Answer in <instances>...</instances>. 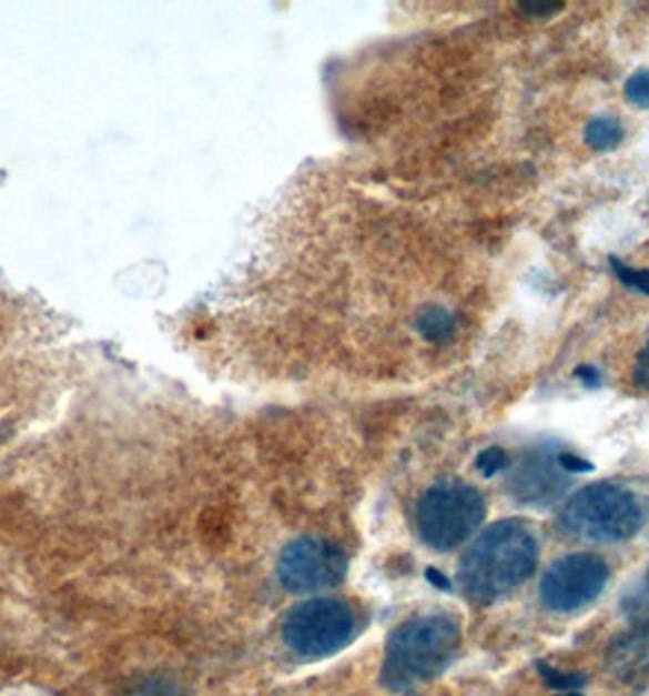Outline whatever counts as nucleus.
<instances>
[{
    "mask_svg": "<svg viewBox=\"0 0 649 696\" xmlns=\"http://www.w3.org/2000/svg\"><path fill=\"white\" fill-rule=\"evenodd\" d=\"M128 696H181L179 687L164 677H146Z\"/></svg>",
    "mask_w": 649,
    "mask_h": 696,
    "instance_id": "obj_17",
    "label": "nucleus"
},
{
    "mask_svg": "<svg viewBox=\"0 0 649 696\" xmlns=\"http://www.w3.org/2000/svg\"><path fill=\"white\" fill-rule=\"evenodd\" d=\"M537 669H540L542 675V682L547 684L549 689H557V692H577L581 689L586 679L584 675H574V672H561L557 667H549L545 663L537 665Z\"/></svg>",
    "mask_w": 649,
    "mask_h": 696,
    "instance_id": "obj_13",
    "label": "nucleus"
},
{
    "mask_svg": "<svg viewBox=\"0 0 649 696\" xmlns=\"http://www.w3.org/2000/svg\"><path fill=\"white\" fill-rule=\"evenodd\" d=\"M537 537L528 523L506 518L476 537L462 557L459 582L476 602H494L533 577Z\"/></svg>",
    "mask_w": 649,
    "mask_h": 696,
    "instance_id": "obj_1",
    "label": "nucleus"
},
{
    "mask_svg": "<svg viewBox=\"0 0 649 696\" xmlns=\"http://www.w3.org/2000/svg\"><path fill=\"white\" fill-rule=\"evenodd\" d=\"M610 266H613L616 276L632 291H640L645 296H649V269H635L622 264L618 256H610Z\"/></svg>",
    "mask_w": 649,
    "mask_h": 696,
    "instance_id": "obj_15",
    "label": "nucleus"
},
{
    "mask_svg": "<svg viewBox=\"0 0 649 696\" xmlns=\"http://www.w3.org/2000/svg\"><path fill=\"white\" fill-rule=\"evenodd\" d=\"M425 574H427V579H430V584L437 586V589H443V592H449V589H452V582H449L439 569H433V567H430Z\"/></svg>",
    "mask_w": 649,
    "mask_h": 696,
    "instance_id": "obj_22",
    "label": "nucleus"
},
{
    "mask_svg": "<svg viewBox=\"0 0 649 696\" xmlns=\"http://www.w3.org/2000/svg\"><path fill=\"white\" fill-rule=\"evenodd\" d=\"M523 10H530V16H555L557 10L565 8V3H540V0H533V3H520Z\"/></svg>",
    "mask_w": 649,
    "mask_h": 696,
    "instance_id": "obj_20",
    "label": "nucleus"
},
{
    "mask_svg": "<svg viewBox=\"0 0 649 696\" xmlns=\"http://www.w3.org/2000/svg\"><path fill=\"white\" fill-rule=\"evenodd\" d=\"M577 374L579 379H584V384L586 386H598V382H601V374H598V370L596 366H591V364H581V366H577Z\"/></svg>",
    "mask_w": 649,
    "mask_h": 696,
    "instance_id": "obj_21",
    "label": "nucleus"
},
{
    "mask_svg": "<svg viewBox=\"0 0 649 696\" xmlns=\"http://www.w3.org/2000/svg\"><path fill=\"white\" fill-rule=\"evenodd\" d=\"M649 518V498L626 482H598L574 494L559 513V528L589 543H626Z\"/></svg>",
    "mask_w": 649,
    "mask_h": 696,
    "instance_id": "obj_3",
    "label": "nucleus"
},
{
    "mask_svg": "<svg viewBox=\"0 0 649 696\" xmlns=\"http://www.w3.org/2000/svg\"><path fill=\"white\" fill-rule=\"evenodd\" d=\"M622 611H626L632 628L649 631V567L645 572L642 582L622 598Z\"/></svg>",
    "mask_w": 649,
    "mask_h": 696,
    "instance_id": "obj_12",
    "label": "nucleus"
},
{
    "mask_svg": "<svg viewBox=\"0 0 649 696\" xmlns=\"http://www.w3.org/2000/svg\"><path fill=\"white\" fill-rule=\"evenodd\" d=\"M486 516L484 496L464 480H439L425 488L415 508L418 533L435 549H452L469 541Z\"/></svg>",
    "mask_w": 649,
    "mask_h": 696,
    "instance_id": "obj_4",
    "label": "nucleus"
},
{
    "mask_svg": "<svg viewBox=\"0 0 649 696\" xmlns=\"http://www.w3.org/2000/svg\"><path fill=\"white\" fill-rule=\"evenodd\" d=\"M632 382L638 384L640 389L649 391V342H647V345L640 350V354H638V362H635Z\"/></svg>",
    "mask_w": 649,
    "mask_h": 696,
    "instance_id": "obj_18",
    "label": "nucleus"
},
{
    "mask_svg": "<svg viewBox=\"0 0 649 696\" xmlns=\"http://www.w3.org/2000/svg\"><path fill=\"white\" fill-rule=\"evenodd\" d=\"M608 582V565L604 557L591 553H574L557 559L545 572L540 596L552 611H577L604 592Z\"/></svg>",
    "mask_w": 649,
    "mask_h": 696,
    "instance_id": "obj_7",
    "label": "nucleus"
},
{
    "mask_svg": "<svg viewBox=\"0 0 649 696\" xmlns=\"http://www.w3.org/2000/svg\"><path fill=\"white\" fill-rule=\"evenodd\" d=\"M508 492L518 504L549 506L567 494L569 472L561 470L557 445H537L508 464Z\"/></svg>",
    "mask_w": 649,
    "mask_h": 696,
    "instance_id": "obj_8",
    "label": "nucleus"
},
{
    "mask_svg": "<svg viewBox=\"0 0 649 696\" xmlns=\"http://www.w3.org/2000/svg\"><path fill=\"white\" fill-rule=\"evenodd\" d=\"M608 667L620 682L632 687L649 684V631L632 628L626 635H618L608 645Z\"/></svg>",
    "mask_w": 649,
    "mask_h": 696,
    "instance_id": "obj_9",
    "label": "nucleus"
},
{
    "mask_svg": "<svg viewBox=\"0 0 649 696\" xmlns=\"http://www.w3.org/2000/svg\"><path fill=\"white\" fill-rule=\"evenodd\" d=\"M474 464H476V470H479L486 476V480H491V476H496L498 472L508 470L510 457H508V452L504 447L494 445V447L481 450L479 455H476Z\"/></svg>",
    "mask_w": 649,
    "mask_h": 696,
    "instance_id": "obj_14",
    "label": "nucleus"
},
{
    "mask_svg": "<svg viewBox=\"0 0 649 696\" xmlns=\"http://www.w3.org/2000/svg\"><path fill=\"white\" fill-rule=\"evenodd\" d=\"M415 327L427 342H443L455 333V317L443 305H425L415 317Z\"/></svg>",
    "mask_w": 649,
    "mask_h": 696,
    "instance_id": "obj_10",
    "label": "nucleus"
},
{
    "mask_svg": "<svg viewBox=\"0 0 649 696\" xmlns=\"http://www.w3.org/2000/svg\"><path fill=\"white\" fill-rule=\"evenodd\" d=\"M561 696H581V694L579 692H565Z\"/></svg>",
    "mask_w": 649,
    "mask_h": 696,
    "instance_id": "obj_23",
    "label": "nucleus"
},
{
    "mask_svg": "<svg viewBox=\"0 0 649 696\" xmlns=\"http://www.w3.org/2000/svg\"><path fill=\"white\" fill-rule=\"evenodd\" d=\"M626 95L628 101L638 108H649V69L635 71L626 81Z\"/></svg>",
    "mask_w": 649,
    "mask_h": 696,
    "instance_id": "obj_16",
    "label": "nucleus"
},
{
    "mask_svg": "<svg viewBox=\"0 0 649 696\" xmlns=\"http://www.w3.org/2000/svg\"><path fill=\"white\" fill-rule=\"evenodd\" d=\"M354 633V611L342 598H308L293 606L281 635L296 655L325 657L342 650Z\"/></svg>",
    "mask_w": 649,
    "mask_h": 696,
    "instance_id": "obj_5",
    "label": "nucleus"
},
{
    "mask_svg": "<svg viewBox=\"0 0 649 696\" xmlns=\"http://www.w3.org/2000/svg\"><path fill=\"white\" fill-rule=\"evenodd\" d=\"M459 647V626L449 616L410 618L391 633L382 684L391 692H410L443 675Z\"/></svg>",
    "mask_w": 649,
    "mask_h": 696,
    "instance_id": "obj_2",
    "label": "nucleus"
},
{
    "mask_svg": "<svg viewBox=\"0 0 649 696\" xmlns=\"http://www.w3.org/2000/svg\"><path fill=\"white\" fill-rule=\"evenodd\" d=\"M276 574L291 594L325 592L345 579L347 555L325 537H296L281 549Z\"/></svg>",
    "mask_w": 649,
    "mask_h": 696,
    "instance_id": "obj_6",
    "label": "nucleus"
},
{
    "mask_svg": "<svg viewBox=\"0 0 649 696\" xmlns=\"http://www.w3.org/2000/svg\"><path fill=\"white\" fill-rule=\"evenodd\" d=\"M559 464H561V470L569 472V474H574V472H594V464L589 460L569 455V452H559Z\"/></svg>",
    "mask_w": 649,
    "mask_h": 696,
    "instance_id": "obj_19",
    "label": "nucleus"
},
{
    "mask_svg": "<svg viewBox=\"0 0 649 696\" xmlns=\"http://www.w3.org/2000/svg\"><path fill=\"white\" fill-rule=\"evenodd\" d=\"M584 140L591 150H613L622 140V125L616 115H596L584 130Z\"/></svg>",
    "mask_w": 649,
    "mask_h": 696,
    "instance_id": "obj_11",
    "label": "nucleus"
}]
</instances>
